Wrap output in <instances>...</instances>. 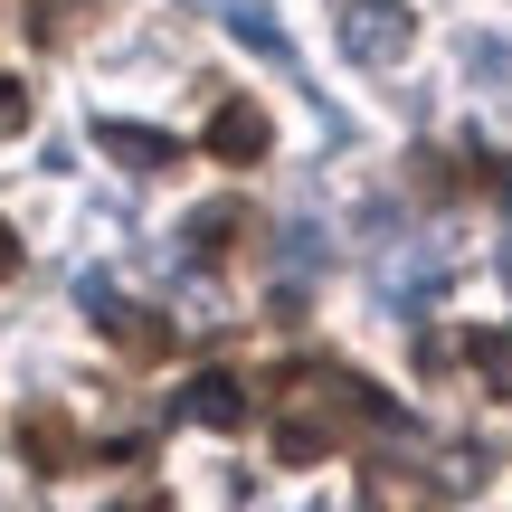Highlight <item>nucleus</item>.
<instances>
[{"label":"nucleus","mask_w":512,"mask_h":512,"mask_svg":"<svg viewBox=\"0 0 512 512\" xmlns=\"http://www.w3.org/2000/svg\"><path fill=\"white\" fill-rule=\"evenodd\" d=\"M361 427H408L399 418V399H380V389L361 380V370H342V361H313V370H275V465H323V456H342Z\"/></svg>","instance_id":"nucleus-1"},{"label":"nucleus","mask_w":512,"mask_h":512,"mask_svg":"<svg viewBox=\"0 0 512 512\" xmlns=\"http://www.w3.org/2000/svg\"><path fill=\"white\" fill-rule=\"evenodd\" d=\"M418 48V10L408 0H351L342 10V57L351 67H399Z\"/></svg>","instance_id":"nucleus-2"},{"label":"nucleus","mask_w":512,"mask_h":512,"mask_svg":"<svg viewBox=\"0 0 512 512\" xmlns=\"http://www.w3.org/2000/svg\"><path fill=\"white\" fill-rule=\"evenodd\" d=\"M19 456H29V475H86L95 465V446H86V427L67 418L57 399H38V408H19Z\"/></svg>","instance_id":"nucleus-3"},{"label":"nucleus","mask_w":512,"mask_h":512,"mask_svg":"<svg viewBox=\"0 0 512 512\" xmlns=\"http://www.w3.org/2000/svg\"><path fill=\"white\" fill-rule=\"evenodd\" d=\"M209 162H228V171H256L275 152V124H266V105H256V95H219V105H209Z\"/></svg>","instance_id":"nucleus-4"},{"label":"nucleus","mask_w":512,"mask_h":512,"mask_svg":"<svg viewBox=\"0 0 512 512\" xmlns=\"http://www.w3.org/2000/svg\"><path fill=\"white\" fill-rule=\"evenodd\" d=\"M95 323L114 332V351H124V361H171V351H181V323H171L162 304H95Z\"/></svg>","instance_id":"nucleus-5"},{"label":"nucleus","mask_w":512,"mask_h":512,"mask_svg":"<svg viewBox=\"0 0 512 512\" xmlns=\"http://www.w3.org/2000/svg\"><path fill=\"white\" fill-rule=\"evenodd\" d=\"M181 418H190V427H219V437H238V427L256 418V399H247L238 370H200V380L181 389Z\"/></svg>","instance_id":"nucleus-6"},{"label":"nucleus","mask_w":512,"mask_h":512,"mask_svg":"<svg viewBox=\"0 0 512 512\" xmlns=\"http://www.w3.org/2000/svg\"><path fill=\"white\" fill-rule=\"evenodd\" d=\"M95 152H114V162H124V171H143V181H162V171L181 162V143H171L162 124H114V114L95 124Z\"/></svg>","instance_id":"nucleus-7"},{"label":"nucleus","mask_w":512,"mask_h":512,"mask_svg":"<svg viewBox=\"0 0 512 512\" xmlns=\"http://www.w3.org/2000/svg\"><path fill=\"white\" fill-rule=\"evenodd\" d=\"M190 266H228V256H238V238H247V209L238 200H209V209H190Z\"/></svg>","instance_id":"nucleus-8"},{"label":"nucleus","mask_w":512,"mask_h":512,"mask_svg":"<svg viewBox=\"0 0 512 512\" xmlns=\"http://www.w3.org/2000/svg\"><path fill=\"white\" fill-rule=\"evenodd\" d=\"M361 512H437V484H418L408 465H361Z\"/></svg>","instance_id":"nucleus-9"},{"label":"nucleus","mask_w":512,"mask_h":512,"mask_svg":"<svg viewBox=\"0 0 512 512\" xmlns=\"http://www.w3.org/2000/svg\"><path fill=\"white\" fill-rule=\"evenodd\" d=\"M219 19H228V38H238V48L275 57V67H285V57H294V38H285V29H275V19H266V0H219Z\"/></svg>","instance_id":"nucleus-10"},{"label":"nucleus","mask_w":512,"mask_h":512,"mask_svg":"<svg viewBox=\"0 0 512 512\" xmlns=\"http://www.w3.org/2000/svg\"><path fill=\"white\" fill-rule=\"evenodd\" d=\"M86 19H95V0H29V48H67V38L76 29H86Z\"/></svg>","instance_id":"nucleus-11"},{"label":"nucleus","mask_w":512,"mask_h":512,"mask_svg":"<svg viewBox=\"0 0 512 512\" xmlns=\"http://www.w3.org/2000/svg\"><path fill=\"white\" fill-rule=\"evenodd\" d=\"M456 351L484 370V389H494V399L512 389V332H503V323H484V332H456Z\"/></svg>","instance_id":"nucleus-12"},{"label":"nucleus","mask_w":512,"mask_h":512,"mask_svg":"<svg viewBox=\"0 0 512 512\" xmlns=\"http://www.w3.org/2000/svg\"><path fill=\"white\" fill-rule=\"evenodd\" d=\"M10 133H29V86L0 76V143H10Z\"/></svg>","instance_id":"nucleus-13"},{"label":"nucleus","mask_w":512,"mask_h":512,"mask_svg":"<svg viewBox=\"0 0 512 512\" xmlns=\"http://www.w3.org/2000/svg\"><path fill=\"white\" fill-rule=\"evenodd\" d=\"M19 256H29V247H19V228L0 219V285H10V275H19Z\"/></svg>","instance_id":"nucleus-14"},{"label":"nucleus","mask_w":512,"mask_h":512,"mask_svg":"<svg viewBox=\"0 0 512 512\" xmlns=\"http://www.w3.org/2000/svg\"><path fill=\"white\" fill-rule=\"evenodd\" d=\"M114 512H171L162 494H124V503H114Z\"/></svg>","instance_id":"nucleus-15"},{"label":"nucleus","mask_w":512,"mask_h":512,"mask_svg":"<svg viewBox=\"0 0 512 512\" xmlns=\"http://www.w3.org/2000/svg\"><path fill=\"white\" fill-rule=\"evenodd\" d=\"M484 190H503V209H512V162H494V181H484Z\"/></svg>","instance_id":"nucleus-16"}]
</instances>
